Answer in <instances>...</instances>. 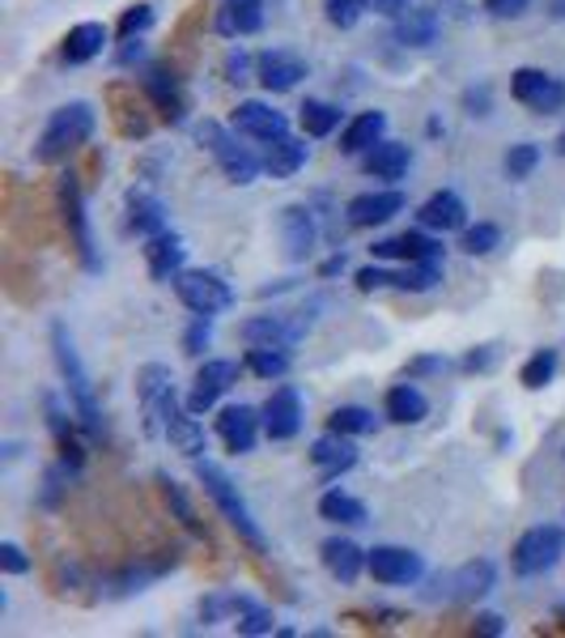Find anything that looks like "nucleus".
Instances as JSON below:
<instances>
[{"label":"nucleus","mask_w":565,"mask_h":638,"mask_svg":"<svg viewBox=\"0 0 565 638\" xmlns=\"http://www.w3.org/2000/svg\"><path fill=\"white\" fill-rule=\"evenodd\" d=\"M51 354H56V366L65 375V392H69V404L81 413V422L90 434H102V413H98L95 401V383H90V371L81 366V354L72 345V336L65 324H51Z\"/></svg>","instance_id":"1"},{"label":"nucleus","mask_w":565,"mask_h":638,"mask_svg":"<svg viewBox=\"0 0 565 638\" xmlns=\"http://www.w3.org/2000/svg\"><path fill=\"white\" fill-rule=\"evenodd\" d=\"M196 481L205 485V494L212 498V507L221 511V520L235 528L242 541L251 544V549H264V532H259V523L251 520V511H247V502L238 494V485L230 481L226 469H217L212 460H196Z\"/></svg>","instance_id":"2"},{"label":"nucleus","mask_w":565,"mask_h":638,"mask_svg":"<svg viewBox=\"0 0 565 638\" xmlns=\"http://www.w3.org/2000/svg\"><path fill=\"white\" fill-rule=\"evenodd\" d=\"M90 137H95V107L90 102H65L48 116V128H43L34 154H39V163H60Z\"/></svg>","instance_id":"3"},{"label":"nucleus","mask_w":565,"mask_h":638,"mask_svg":"<svg viewBox=\"0 0 565 638\" xmlns=\"http://www.w3.org/2000/svg\"><path fill=\"white\" fill-rule=\"evenodd\" d=\"M196 141L209 149L217 166L226 170V179L238 184V188H247V184H256L259 170H264V158H256L247 145L235 141V132L230 128H221L217 119H205V124H196Z\"/></svg>","instance_id":"4"},{"label":"nucleus","mask_w":565,"mask_h":638,"mask_svg":"<svg viewBox=\"0 0 565 638\" xmlns=\"http://www.w3.org/2000/svg\"><path fill=\"white\" fill-rule=\"evenodd\" d=\"M137 401H141V413H145V434H149V439L166 434V422H170L175 409H179L170 366H162V362H145L141 371H137Z\"/></svg>","instance_id":"5"},{"label":"nucleus","mask_w":565,"mask_h":638,"mask_svg":"<svg viewBox=\"0 0 565 638\" xmlns=\"http://www.w3.org/2000/svg\"><path fill=\"white\" fill-rule=\"evenodd\" d=\"M565 553V528L562 523H536L527 528L523 537L515 541V570L518 575H544L562 562Z\"/></svg>","instance_id":"6"},{"label":"nucleus","mask_w":565,"mask_h":638,"mask_svg":"<svg viewBox=\"0 0 565 638\" xmlns=\"http://www.w3.org/2000/svg\"><path fill=\"white\" fill-rule=\"evenodd\" d=\"M175 294L196 315H221V311L235 307V289L221 282L217 273H205V268H184L175 277Z\"/></svg>","instance_id":"7"},{"label":"nucleus","mask_w":565,"mask_h":638,"mask_svg":"<svg viewBox=\"0 0 565 638\" xmlns=\"http://www.w3.org/2000/svg\"><path fill=\"white\" fill-rule=\"evenodd\" d=\"M511 95L523 102V107H532L536 116H557L565 107V81H557L553 72L544 69H518L511 77Z\"/></svg>","instance_id":"8"},{"label":"nucleus","mask_w":565,"mask_h":638,"mask_svg":"<svg viewBox=\"0 0 565 638\" xmlns=\"http://www.w3.org/2000/svg\"><path fill=\"white\" fill-rule=\"evenodd\" d=\"M366 570L375 575L378 583H387V588H408V583H417L425 575V562L422 553L400 549V544H375L366 553Z\"/></svg>","instance_id":"9"},{"label":"nucleus","mask_w":565,"mask_h":638,"mask_svg":"<svg viewBox=\"0 0 565 638\" xmlns=\"http://www.w3.org/2000/svg\"><path fill=\"white\" fill-rule=\"evenodd\" d=\"M264 434L272 439V443H285V439H294L298 430H303V396H298V387H277L268 401H264Z\"/></svg>","instance_id":"10"},{"label":"nucleus","mask_w":565,"mask_h":638,"mask_svg":"<svg viewBox=\"0 0 565 638\" xmlns=\"http://www.w3.org/2000/svg\"><path fill=\"white\" fill-rule=\"evenodd\" d=\"M235 383H238V362L212 357V362H205V366L196 371V387H191V396H188V409L191 413H205V409H212Z\"/></svg>","instance_id":"11"},{"label":"nucleus","mask_w":565,"mask_h":638,"mask_svg":"<svg viewBox=\"0 0 565 638\" xmlns=\"http://www.w3.org/2000/svg\"><path fill=\"white\" fill-rule=\"evenodd\" d=\"M145 264H149L153 282H175L184 273V264H188V243L179 235H170V230L145 238Z\"/></svg>","instance_id":"12"},{"label":"nucleus","mask_w":565,"mask_h":638,"mask_svg":"<svg viewBox=\"0 0 565 638\" xmlns=\"http://www.w3.org/2000/svg\"><path fill=\"white\" fill-rule=\"evenodd\" d=\"M60 209H65V222H69V230H72V247H77L81 264H86V268H98L95 243H90V222H86V205H81V188H77L72 175L60 179Z\"/></svg>","instance_id":"13"},{"label":"nucleus","mask_w":565,"mask_h":638,"mask_svg":"<svg viewBox=\"0 0 565 638\" xmlns=\"http://www.w3.org/2000/svg\"><path fill=\"white\" fill-rule=\"evenodd\" d=\"M259 425H264V413H256L251 404H230L217 418V434H221V443L235 451V455H242V451L256 448Z\"/></svg>","instance_id":"14"},{"label":"nucleus","mask_w":565,"mask_h":638,"mask_svg":"<svg viewBox=\"0 0 565 638\" xmlns=\"http://www.w3.org/2000/svg\"><path fill=\"white\" fill-rule=\"evenodd\" d=\"M256 77L264 81V90L268 95H285V90H294L303 77H307V65L294 56V51H259L256 60Z\"/></svg>","instance_id":"15"},{"label":"nucleus","mask_w":565,"mask_h":638,"mask_svg":"<svg viewBox=\"0 0 565 638\" xmlns=\"http://www.w3.org/2000/svg\"><path fill=\"white\" fill-rule=\"evenodd\" d=\"M408 200H404V192H361V196H354L349 200V226H357V230H370V226H383V222H391L396 213L404 209Z\"/></svg>","instance_id":"16"},{"label":"nucleus","mask_w":565,"mask_h":638,"mask_svg":"<svg viewBox=\"0 0 565 638\" xmlns=\"http://www.w3.org/2000/svg\"><path fill=\"white\" fill-rule=\"evenodd\" d=\"M235 128L242 137H256V141H277V137L289 132V119H285L281 111H272L268 102H256V98H251V102H238Z\"/></svg>","instance_id":"17"},{"label":"nucleus","mask_w":565,"mask_h":638,"mask_svg":"<svg viewBox=\"0 0 565 638\" xmlns=\"http://www.w3.org/2000/svg\"><path fill=\"white\" fill-rule=\"evenodd\" d=\"M315 238H319V230H315V217H310L307 205H289V209H281V243H285V256L298 264L307 261L310 252H315Z\"/></svg>","instance_id":"18"},{"label":"nucleus","mask_w":565,"mask_h":638,"mask_svg":"<svg viewBox=\"0 0 565 638\" xmlns=\"http://www.w3.org/2000/svg\"><path fill=\"white\" fill-rule=\"evenodd\" d=\"M310 460H315V469L324 481H336L340 473H349L357 464V448L349 443V434H336L328 430L324 439H315V448H310Z\"/></svg>","instance_id":"19"},{"label":"nucleus","mask_w":565,"mask_h":638,"mask_svg":"<svg viewBox=\"0 0 565 638\" xmlns=\"http://www.w3.org/2000/svg\"><path fill=\"white\" fill-rule=\"evenodd\" d=\"M417 222H422L425 230H443V235H447V230H464L468 205H464L455 192H434L422 209H417Z\"/></svg>","instance_id":"20"},{"label":"nucleus","mask_w":565,"mask_h":638,"mask_svg":"<svg viewBox=\"0 0 565 638\" xmlns=\"http://www.w3.org/2000/svg\"><path fill=\"white\" fill-rule=\"evenodd\" d=\"M238 332H242L247 345H277V350H289V345L307 332V324H285L281 315H256V320H247Z\"/></svg>","instance_id":"21"},{"label":"nucleus","mask_w":565,"mask_h":638,"mask_svg":"<svg viewBox=\"0 0 565 638\" xmlns=\"http://www.w3.org/2000/svg\"><path fill=\"white\" fill-rule=\"evenodd\" d=\"M307 166V141H298V137H277V141H264V170L272 175V179H289V175H298Z\"/></svg>","instance_id":"22"},{"label":"nucleus","mask_w":565,"mask_h":638,"mask_svg":"<svg viewBox=\"0 0 565 638\" xmlns=\"http://www.w3.org/2000/svg\"><path fill=\"white\" fill-rule=\"evenodd\" d=\"M166 439H170V448L179 451V455H188V460H200L205 451H209V434H205V425L196 422V413H184V409H175V418L166 422Z\"/></svg>","instance_id":"23"},{"label":"nucleus","mask_w":565,"mask_h":638,"mask_svg":"<svg viewBox=\"0 0 565 638\" xmlns=\"http://www.w3.org/2000/svg\"><path fill=\"white\" fill-rule=\"evenodd\" d=\"M497 583V567L489 558H480V562H468V567H459L455 575L447 579V596H459V600H480V596H489Z\"/></svg>","instance_id":"24"},{"label":"nucleus","mask_w":565,"mask_h":638,"mask_svg":"<svg viewBox=\"0 0 565 638\" xmlns=\"http://www.w3.org/2000/svg\"><path fill=\"white\" fill-rule=\"evenodd\" d=\"M375 256H378V261L404 256L408 264L443 261V243H434V238H425V235H417V230H408V235H400V238H383V243H375Z\"/></svg>","instance_id":"25"},{"label":"nucleus","mask_w":565,"mask_h":638,"mask_svg":"<svg viewBox=\"0 0 565 638\" xmlns=\"http://www.w3.org/2000/svg\"><path fill=\"white\" fill-rule=\"evenodd\" d=\"M102 48H107V26H102V22H81V26H72L69 35H65V48H60V56H65V65H90Z\"/></svg>","instance_id":"26"},{"label":"nucleus","mask_w":565,"mask_h":638,"mask_svg":"<svg viewBox=\"0 0 565 638\" xmlns=\"http://www.w3.org/2000/svg\"><path fill=\"white\" fill-rule=\"evenodd\" d=\"M319 558H324V567H328L331 579H340V583H354L357 575H361V567H366V553H361L354 541H345V537L324 541Z\"/></svg>","instance_id":"27"},{"label":"nucleus","mask_w":565,"mask_h":638,"mask_svg":"<svg viewBox=\"0 0 565 638\" xmlns=\"http://www.w3.org/2000/svg\"><path fill=\"white\" fill-rule=\"evenodd\" d=\"M387 132V116L383 111H361L357 119H349V128L340 132V154H370Z\"/></svg>","instance_id":"28"},{"label":"nucleus","mask_w":565,"mask_h":638,"mask_svg":"<svg viewBox=\"0 0 565 638\" xmlns=\"http://www.w3.org/2000/svg\"><path fill=\"white\" fill-rule=\"evenodd\" d=\"M259 26H264V0H226L221 4V13H217V30L221 35H256Z\"/></svg>","instance_id":"29"},{"label":"nucleus","mask_w":565,"mask_h":638,"mask_svg":"<svg viewBox=\"0 0 565 638\" xmlns=\"http://www.w3.org/2000/svg\"><path fill=\"white\" fill-rule=\"evenodd\" d=\"M413 163V149L400 141H378L370 154H366V175L375 179H404V170Z\"/></svg>","instance_id":"30"},{"label":"nucleus","mask_w":565,"mask_h":638,"mask_svg":"<svg viewBox=\"0 0 565 638\" xmlns=\"http://www.w3.org/2000/svg\"><path fill=\"white\" fill-rule=\"evenodd\" d=\"M425 413H429V401H425L422 387L396 383V387L387 392V418L396 425H417V422H425Z\"/></svg>","instance_id":"31"},{"label":"nucleus","mask_w":565,"mask_h":638,"mask_svg":"<svg viewBox=\"0 0 565 638\" xmlns=\"http://www.w3.org/2000/svg\"><path fill=\"white\" fill-rule=\"evenodd\" d=\"M396 39H400L404 48H429L434 43V35H438V18H434V9H408L404 18H396Z\"/></svg>","instance_id":"32"},{"label":"nucleus","mask_w":565,"mask_h":638,"mask_svg":"<svg viewBox=\"0 0 565 638\" xmlns=\"http://www.w3.org/2000/svg\"><path fill=\"white\" fill-rule=\"evenodd\" d=\"M319 516L328 523H349V528H357V523H366V502L345 494V490H328V494L319 498Z\"/></svg>","instance_id":"33"},{"label":"nucleus","mask_w":565,"mask_h":638,"mask_svg":"<svg viewBox=\"0 0 565 638\" xmlns=\"http://www.w3.org/2000/svg\"><path fill=\"white\" fill-rule=\"evenodd\" d=\"M128 209H132V226H137L145 238H153L166 230V213L149 192H128Z\"/></svg>","instance_id":"34"},{"label":"nucleus","mask_w":565,"mask_h":638,"mask_svg":"<svg viewBox=\"0 0 565 638\" xmlns=\"http://www.w3.org/2000/svg\"><path fill=\"white\" fill-rule=\"evenodd\" d=\"M247 366H251L259 379H285L289 366H294V357H289V350H277V345H251Z\"/></svg>","instance_id":"35"},{"label":"nucleus","mask_w":565,"mask_h":638,"mask_svg":"<svg viewBox=\"0 0 565 638\" xmlns=\"http://www.w3.org/2000/svg\"><path fill=\"white\" fill-rule=\"evenodd\" d=\"M328 430H336V434H370L375 430V413L361 409V404H340V409H331Z\"/></svg>","instance_id":"36"},{"label":"nucleus","mask_w":565,"mask_h":638,"mask_svg":"<svg viewBox=\"0 0 565 638\" xmlns=\"http://www.w3.org/2000/svg\"><path fill=\"white\" fill-rule=\"evenodd\" d=\"M438 282H443V268H438V261H417V264H408L404 273H396V277H391V285L413 289V294H425V289H434Z\"/></svg>","instance_id":"37"},{"label":"nucleus","mask_w":565,"mask_h":638,"mask_svg":"<svg viewBox=\"0 0 565 638\" xmlns=\"http://www.w3.org/2000/svg\"><path fill=\"white\" fill-rule=\"evenodd\" d=\"M553 375H557V350H536V354L527 357V366H523V387H532V392H541V387H548L553 383Z\"/></svg>","instance_id":"38"},{"label":"nucleus","mask_w":565,"mask_h":638,"mask_svg":"<svg viewBox=\"0 0 565 638\" xmlns=\"http://www.w3.org/2000/svg\"><path fill=\"white\" fill-rule=\"evenodd\" d=\"M235 614H238V621H235L238 635H272V614H268V609H259L256 600L238 596Z\"/></svg>","instance_id":"39"},{"label":"nucleus","mask_w":565,"mask_h":638,"mask_svg":"<svg viewBox=\"0 0 565 638\" xmlns=\"http://www.w3.org/2000/svg\"><path fill=\"white\" fill-rule=\"evenodd\" d=\"M336 124H340V111L331 102H319V98L303 102V128H307V137H328Z\"/></svg>","instance_id":"40"},{"label":"nucleus","mask_w":565,"mask_h":638,"mask_svg":"<svg viewBox=\"0 0 565 638\" xmlns=\"http://www.w3.org/2000/svg\"><path fill=\"white\" fill-rule=\"evenodd\" d=\"M459 247H464L468 256H489V252H497V247H502V230H497L494 222H476V226H468V230H464Z\"/></svg>","instance_id":"41"},{"label":"nucleus","mask_w":565,"mask_h":638,"mask_svg":"<svg viewBox=\"0 0 565 638\" xmlns=\"http://www.w3.org/2000/svg\"><path fill=\"white\" fill-rule=\"evenodd\" d=\"M506 179H527L536 166H541V145L523 141V145H511V154H506Z\"/></svg>","instance_id":"42"},{"label":"nucleus","mask_w":565,"mask_h":638,"mask_svg":"<svg viewBox=\"0 0 565 638\" xmlns=\"http://www.w3.org/2000/svg\"><path fill=\"white\" fill-rule=\"evenodd\" d=\"M324 9H328V22L331 26H340V30H354V26L366 18L370 0H324Z\"/></svg>","instance_id":"43"},{"label":"nucleus","mask_w":565,"mask_h":638,"mask_svg":"<svg viewBox=\"0 0 565 638\" xmlns=\"http://www.w3.org/2000/svg\"><path fill=\"white\" fill-rule=\"evenodd\" d=\"M158 485H162L166 502L175 507V516L184 520V528H191V532H205V528H200V520H196V511H191L188 494H184V485H179V481H170V477H158Z\"/></svg>","instance_id":"44"},{"label":"nucleus","mask_w":565,"mask_h":638,"mask_svg":"<svg viewBox=\"0 0 565 638\" xmlns=\"http://www.w3.org/2000/svg\"><path fill=\"white\" fill-rule=\"evenodd\" d=\"M149 26H153V9H149V4H132V9H123V18H119V35L132 39V35H141Z\"/></svg>","instance_id":"45"},{"label":"nucleus","mask_w":565,"mask_h":638,"mask_svg":"<svg viewBox=\"0 0 565 638\" xmlns=\"http://www.w3.org/2000/svg\"><path fill=\"white\" fill-rule=\"evenodd\" d=\"M209 320L212 315H196V324L188 328V336H184V354H200L205 345H209V336H212V328H209Z\"/></svg>","instance_id":"46"},{"label":"nucleus","mask_w":565,"mask_h":638,"mask_svg":"<svg viewBox=\"0 0 565 638\" xmlns=\"http://www.w3.org/2000/svg\"><path fill=\"white\" fill-rule=\"evenodd\" d=\"M0 570H4V575H26V570H30V558H26L13 541H4L0 544Z\"/></svg>","instance_id":"47"},{"label":"nucleus","mask_w":565,"mask_h":638,"mask_svg":"<svg viewBox=\"0 0 565 638\" xmlns=\"http://www.w3.org/2000/svg\"><path fill=\"white\" fill-rule=\"evenodd\" d=\"M485 9H489L494 18H523V13L532 9V0H485Z\"/></svg>","instance_id":"48"},{"label":"nucleus","mask_w":565,"mask_h":638,"mask_svg":"<svg viewBox=\"0 0 565 638\" xmlns=\"http://www.w3.org/2000/svg\"><path fill=\"white\" fill-rule=\"evenodd\" d=\"M391 277H396V273H387V268H361V273H357V289H361V294H370V289L391 285Z\"/></svg>","instance_id":"49"},{"label":"nucleus","mask_w":565,"mask_h":638,"mask_svg":"<svg viewBox=\"0 0 565 638\" xmlns=\"http://www.w3.org/2000/svg\"><path fill=\"white\" fill-rule=\"evenodd\" d=\"M494 362H497V345H480V354L464 357V366H468V371H489Z\"/></svg>","instance_id":"50"},{"label":"nucleus","mask_w":565,"mask_h":638,"mask_svg":"<svg viewBox=\"0 0 565 638\" xmlns=\"http://www.w3.org/2000/svg\"><path fill=\"white\" fill-rule=\"evenodd\" d=\"M247 51L238 48V51H230V60H226V72H230V81H247Z\"/></svg>","instance_id":"51"},{"label":"nucleus","mask_w":565,"mask_h":638,"mask_svg":"<svg viewBox=\"0 0 565 638\" xmlns=\"http://www.w3.org/2000/svg\"><path fill=\"white\" fill-rule=\"evenodd\" d=\"M438 371H447V357H422V362H413V366H408V379L413 375H438Z\"/></svg>","instance_id":"52"},{"label":"nucleus","mask_w":565,"mask_h":638,"mask_svg":"<svg viewBox=\"0 0 565 638\" xmlns=\"http://www.w3.org/2000/svg\"><path fill=\"white\" fill-rule=\"evenodd\" d=\"M383 18H404L408 13V0H370Z\"/></svg>","instance_id":"53"},{"label":"nucleus","mask_w":565,"mask_h":638,"mask_svg":"<svg viewBox=\"0 0 565 638\" xmlns=\"http://www.w3.org/2000/svg\"><path fill=\"white\" fill-rule=\"evenodd\" d=\"M476 630H485V635H502L506 626H502V617L497 614H480L476 617Z\"/></svg>","instance_id":"54"},{"label":"nucleus","mask_w":565,"mask_h":638,"mask_svg":"<svg viewBox=\"0 0 565 638\" xmlns=\"http://www.w3.org/2000/svg\"><path fill=\"white\" fill-rule=\"evenodd\" d=\"M345 268V256H331L328 264H324V277H331V273H340Z\"/></svg>","instance_id":"55"},{"label":"nucleus","mask_w":565,"mask_h":638,"mask_svg":"<svg viewBox=\"0 0 565 638\" xmlns=\"http://www.w3.org/2000/svg\"><path fill=\"white\" fill-rule=\"evenodd\" d=\"M557 149H562V154H565V132H562V137H557Z\"/></svg>","instance_id":"56"}]
</instances>
